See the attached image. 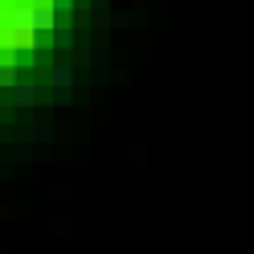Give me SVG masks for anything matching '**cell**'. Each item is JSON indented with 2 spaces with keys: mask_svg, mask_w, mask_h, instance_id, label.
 Masks as SVG:
<instances>
[{
  "mask_svg": "<svg viewBox=\"0 0 254 254\" xmlns=\"http://www.w3.org/2000/svg\"><path fill=\"white\" fill-rule=\"evenodd\" d=\"M58 29V8L50 0H29V33H54Z\"/></svg>",
  "mask_w": 254,
  "mask_h": 254,
  "instance_id": "obj_1",
  "label": "cell"
},
{
  "mask_svg": "<svg viewBox=\"0 0 254 254\" xmlns=\"http://www.w3.org/2000/svg\"><path fill=\"white\" fill-rule=\"evenodd\" d=\"M74 82V70L70 66H54V86H58V103H66V90Z\"/></svg>",
  "mask_w": 254,
  "mask_h": 254,
  "instance_id": "obj_2",
  "label": "cell"
},
{
  "mask_svg": "<svg viewBox=\"0 0 254 254\" xmlns=\"http://www.w3.org/2000/svg\"><path fill=\"white\" fill-rule=\"evenodd\" d=\"M12 103H17V107H29V103H33V86H17V90H12Z\"/></svg>",
  "mask_w": 254,
  "mask_h": 254,
  "instance_id": "obj_3",
  "label": "cell"
}]
</instances>
